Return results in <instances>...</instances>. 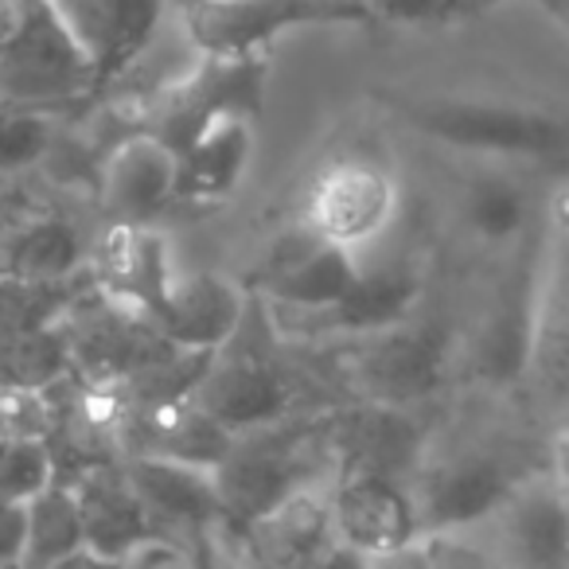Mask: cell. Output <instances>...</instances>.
<instances>
[{
  "label": "cell",
  "instance_id": "obj_1",
  "mask_svg": "<svg viewBox=\"0 0 569 569\" xmlns=\"http://www.w3.org/2000/svg\"><path fill=\"white\" fill-rule=\"evenodd\" d=\"M336 429L340 410H293L269 426L234 433L227 460L214 472L227 527L242 535L289 496L325 483L328 468H340Z\"/></svg>",
  "mask_w": 569,
  "mask_h": 569
},
{
  "label": "cell",
  "instance_id": "obj_2",
  "mask_svg": "<svg viewBox=\"0 0 569 569\" xmlns=\"http://www.w3.org/2000/svg\"><path fill=\"white\" fill-rule=\"evenodd\" d=\"M191 398L230 433L269 426L297 410L293 379L284 367V340L253 293L238 332L211 356Z\"/></svg>",
  "mask_w": 569,
  "mask_h": 569
},
{
  "label": "cell",
  "instance_id": "obj_3",
  "mask_svg": "<svg viewBox=\"0 0 569 569\" xmlns=\"http://www.w3.org/2000/svg\"><path fill=\"white\" fill-rule=\"evenodd\" d=\"M406 121L429 141L476 157L566 160L569 113L496 98H426L406 106Z\"/></svg>",
  "mask_w": 569,
  "mask_h": 569
},
{
  "label": "cell",
  "instance_id": "obj_4",
  "mask_svg": "<svg viewBox=\"0 0 569 569\" xmlns=\"http://www.w3.org/2000/svg\"><path fill=\"white\" fill-rule=\"evenodd\" d=\"M269 82V56H246V59H211L196 56L172 82L144 98V118L137 129L160 137L172 152L191 144L207 126L219 118L242 113L258 118L266 102Z\"/></svg>",
  "mask_w": 569,
  "mask_h": 569
},
{
  "label": "cell",
  "instance_id": "obj_5",
  "mask_svg": "<svg viewBox=\"0 0 569 569\" xmlns=\"http://www.w3.org/2000/svg\"><path fill=\"white\" fill-rule=\"evenodd\" d=\"M343 382L363 398V406L410 410L441 390L449 367V340L437 325L402 320L371 336L332 343Z\"/></svg>",
  "mask_w": 569,
  "mask_h": 569
},
{
  "label": "cell",
  "instance_id": "obj_6",
  "mask_svg": "<svg viewBox=\"0 0 569 569\" xmlns=\"http://www.w3.org/2000/svg\"><path fill=\"white\" fill-rule=\"evenodd\" d=\"M317 24H375L363 4L340 0H180V28L196 56H266L277 36Z\"/></svg>",
  "mask_w": 569,
  "mask_h": 569
},
{
  "label": "cell",
  "instance_id": "obj_7",
  "mask_svg": "<svg viewBox=\"0 0 569 569\" xmlns=\"http://www.w3.org/2000/svg\"><path fill=\"white\" fill-rule=\"evenodd\" d=\"M0 98L40 113L90 106V63L51 0H32L28 24L0 51Z\"/></svg>",
  "mask_w": 569,
  "mask_h": 569
},
{
  "label": "cell",
  "instance_id": "obj_8",
  "mask_svg": "<svg viewBox=\"0 0 569 569\" xmlns=\"http://www.w3.org/2000/svg\"><path fill=\"white\" fill-rule=\"evenodd\" d=\"M59 336L67 343L71 375L87 382H126L137 371L180 351L160 336L149 317L110 301L94 284L82 289L63 312Z\"/></svg>",
  "mask_w": 569,
  "mask_h": 569
},
{
  "label": "cell",
  "instance_id": "obj_9",
  "mask_svg": "<svg viewBox=\"0 0 569 569\" xmlns=\"http://www.w3.org/2000/svg\"><path fill=\"white\" fill-rule=\"evenodd\" d=\"M530 472H515L491 449H449L437 457H421L410 472V491L418 503L421 535H460L480 527L488 515L503 507V499Z\"/></svg>",
  "mask_w": 569,
  "mask_h": 569
},
{
  "label": "cell",
  "instance_id": "obj_10",
  "mask_svg": "<svg viewBox=\"0 0 569 569\" xmlns=\"http://www.w3.org/2000/svg\"><path fill=\"white\" fill-rule=\"evenodd\" d=\"M398 214V183L382 164L340 157L317 172L305 191L301 227L340 250H363L387 234Z\"/></svg>",
  "mask_w": 569,
  "mask_h": 569
},
{
  "label": "cell",
  "instance_id": "obj_11",
  "mask_svg": "<svg viewBox=\"0 0 569 569\" xmlns=\"http://www.w3.org/2000/svg\"><path fill=\"white\" fill-rule=\"evenodd\" d=\"M363 277V266L351 250L320 242L297 222L293 238L269 250L253 273V297L273 317H320L336 309Z\"/></svg>",
  "mask_w": 569,
  "mask_h": 569
},
{
  "label": "cell",
  "instance_id": "obj_12",
  "mask_svg": "<svg viewBox=\"0 0 569 569\" xmlns=\"http://www.w3.org/2000/svg\"><path fill=\"white\" fill-rule=\"evenodd\" d=\"M90 63V106L129 79L152 48L168 0H51Z\"/></svg>",
  "mask_w": 569,
  "mask_h": 569
},
{
  "label": "cell",
  "instance_id": "obj_13",
  "mask_svg": "<svg viewBox=\"0 0 569 569\" xmlns=\"http://www.w3.org/2000/svg\"><path fill=\"white\" fill-rule=\"evenodd\" d=\"M332 535L367 561L395 558L426 542L418 503L402 476L343 468L332 480Z\"/></svg>",
  "mask_w": 569,
  "mask_h": 569
},
{
  "label": "cell",
  "instance_id": "obj_14",
  "mask_svg": "<svg viewBox=\"0 0 569 569\" xmlns=\"http://www.w3.org/2000/svg\"><path fill=\"white\" fill-rule=\"evenodd\" d=\"M483 522L496 527L491 553L507 569H569V491L553 472L522 476Z\"/></svg>",
  "mask_w": 569,
  "mask_h": 569
},
{
  "label": "cell",
  "instance_id": "obj_15",
  "mask_svg": "<svg viewBox=\"0 0 569 569\" xmlns=\"http://www.w3.org/2000/svg\"><path fill=\"white\" fill-rule=\"evenodd\" d=\"M63 483H71L74 503H79V519H82V538H87V550L98 553V558L129 561L133 553H141L144 546L164 542L168 538L164 527L152 519L144 499L137 496V488L129 483L121 460H113V465H94ZM168 542H172V538H168Z\"/></svg>",
  "mask_w": 569,
  "mask_h": 569
},
{
  "label": "cell",
  "instance_id": "obj_16",
  "mask_svg": "<svg viewBox=\"0 0 569 569\" xmlns=\"http://www.w3.org/2000/svg\"><path fill=\"white\" fill-rule=\"evenodd\" d=\"M87 261L94 289H102L110 301L126 305V309L141 312V317H152L164 305L168 289L176 281L172 258H168V238L157 227L106 222Z\"/></svg>",
  "mask_w": 569,
  "mask_h": 569
},
{
  "label": "cell",
  "instance_id": "obj_17",
  "mask_svg": "<svg viewBox=\"0 0 569 569\" xmlns=\"http://www.w3.org/2000/svg\"><path fill=\"white\" fill-rule=\"evenodd\" d=\"M98 207L110 222L157 227L176 207V152L144 129L126 133L98 164Z\"/></svg>",
  "mask_w": 569,
  "mask_h": 569
},
{
  "label": "cell",
  "instance_id": "obj_18",
  "mask_svg": "<svg viewBox=\"0 0 569 569\" xmlns=\"http://www.w3.org/2000/svg\"><path fill=\"white\" fill-rule=\"evenodd\" d=\"M87 269V250L67 214L48 203L0 207V277L32 284L74 281Z\"/></svg>",
  "mask_w": 569,
  "mask_h": 569
},
{
  "label": "cell",
  "instance_id": "obj_19",
  "mask_svg": "<svg viewBox=\"0 0 569 569\" xmlns=\"http://www.w3.org/2000/svg\"><path fill=\"white\" fill-rule=\"evenodd\" d=\"M230 445H234V433L222 421H214L196 398L126 410V421H121V460L157 457L172 460V465L219 472Z\"/></svg>",
  "mask_w": 569,
  "mask_h": 569
},
{
  "label": "cell",
  "instance_id": "obj_20",
  "mask_svg": "<svg viewBox=\"0 0 569 569\" xmlns=\"http://www.w3.org/2000/svg\"><path fill=\"white\" fill-rule=\"evenodd\" d=\"M121 468H126L129 483L137 488V496L144 499V507L164 527L168 538L176 530L199 538L230 530L214 472L172 465V460H157V457H126Z\"/></svg>",
  "mask_w": 569,
  "mask_h": 569
},
{
  "label": "cell",
  "instance_id": "obj_21",
  "mask_svg": "<svg viewBox=\"0 0 569 569\" xmlns=\"http://www.w3.org/2000/svg\"><path fill=\"white\" fill-rule=\"evenodd\" d=\"M250 293L219 273L176 277L164 305L152 312V325L160 328L172 348L180 351H219L238 332Z\"/></svg>",
  "mask_w": 569,
  "mask_h": 569
},
{
  "label": "cell",
  "instance_id": "obj_22",
  "mask_svg": "<svg viewBox=\"0 0 569 569\" xmlns=\"http://www.w3.org/2000/svg\"><path fill=\"white\" fill-rule=\"evenodd\" d=\"M253 121L258 118L230 113V118H219L196 141L176 152V203H227L242 188L246 172L253 164V152H258Z\"/></svg>",
  "mask_w": 569,
  "mask_h": 569
},
{
  "label": "cell",
  "instance_id": "obj_23",
  "mask_svg": "<svg viewBox=\"0 0 569 569\" xmlns=\"http://www.w3.org/2000/svg\"><path fill=\"white\" fill-rule=\"evenodd\" d=\"M24 511H28V535H24V553H20V569H56L59 561L87 550L71 483L56 480Z\"/></svg>",
  "mask_w": 569,
  "mask_h": 569
},
{
  "label": "cell",
  "instance_id": "obj_24",
  "mask_svg": "<svg viewBox=\"0 0 569 569\" xmlns=\"http://www.w3.org/2000/svg\"><path fill=\"white\" fill-rule=\"evenodd\" d=\"M527 191L511 176L483 168L465 183V222L483 242H511L515 234L527 230Z\"/></svg>",
  "mask_w": 569,
  "mask_h": 569
},
{
  "label": "cell",
  "instance_id": "obj_25",
  "mask_svg": "<svg viewBox=\"0 0 569 569\" xmlns=\"http://www.w3.org/2000/svg\"><path fill=\"white\" fill-rule=\"evenodd\" d=\"M56 483V460L48 441H4L0 449V503L28 507Z\"/></svg>",
  "mask_w": 569,
  "mask_h": 569
},
{
  "label": "cell",
  "instance_id": "obj_26",
  "mask_svg": "<svg viewBox=\"0 0 569 569\" xmlns=\"http://www.w3.org/2000/svg\"><path fill=\"white\" fill-rule=\"evenodd\" d=\"M51 144V118L0 98V176L43 160Z\"/></svg>",
  "mask_w": 569,
  "mask_h": 569
},
{
  "label": "cell",
  "instance_id": "obj_27",
  "mask_svg": "<svg viewBox=\"0 0 569 569\" xmlns=\"http://www.w3.org/2000/svg\"><path fill=\"white\" fill-rule=\"evenodd\" d=\"M371 20L387 24H441V20L465 17L472 0H363Z\"/></svg>",
  "mask_w": 569,
  "mask_h": 569
},
{
  "label": "cell",
  "instance_id": "obj_28",
  "mask_svg": "<svg viewBox=\"0 0 569 569\" xmlns=\"http://www.w3.org/2000/svg\"><path fill=\"white\" fill-rule=\"evenodd\" d=\"M426 553L433 569H507L491 550H483V546L468 542V538H460V535L426 538Z\"/></svg>",
  "mask_w": 569,
  "mask_h": 569
},
{
  "label": "cell",
  "instance_id": "obj_29",
  "mask_svg": "<svg viewBox=\"0 0 569 569\" xmlns=\"http://www.w3.org/2000/svg\"><path fill=\"white\" fill-rule=\"evenodd\" d=\"M28 535V511L20 503H0V569L20 566Z\"/></svg>",
  "mask_w": 569,
  "mask_h": 569
},
{
  "label": "cell",
  "instance_id": "obj_30",
  "mask_svg": "<svg viewBox=\"0 0 569 569\" xmlns=\"http://www.w3.org/2000/svg\"><path fill=\"white\" fill-rule=\"evenodd\" d=\"M301 569H371V561H367L363 553L348 550L343 542H332V546H325V550H320L317 558H312L309 566H301Z\"/></svg>",
  "mask_w": 569,
  "mask_h": 569
},
{
  "label": "cell",
  "instance_id": "obj_31",
  "mask_svg": "<svg viewBox=\"0 0 569 569\" xmlns=\"http://www.w3.org/2000/svg\"><path fill=\"white\" fill-rule=\"evenodd\" d=\"M28 9H32V0H0V51L9 48L20 36V28L28 24Z\"/></svg>",
  "mask_w": 569,
  "mask_h": 569
},
{
  "label": "cell",
  "instance_id": "obj_32",
  "mask_svg": "<svg viewBox=\"0 0 569 569\" xmlns=\"http://www.w3.org/2000/svg\"><path fill=\"white\" fill-rule=\"evenodd\" d=\"M371 569H433V566H429L426 542H418L413 550H406V553H395V558L371 561Z\"/></svg>",
  "mask_w": 569,
  "mask_h": 569
},
{
  "label": "cell",
  "instance_id": "obj_33",
  "mask_svg": "<svg viewBox=\"0 0 569 569\" xmlns=\"http://www.w3.org/2000/svg\"><path fill=\"white\" fill-rule=\"evenodd\" d=\"M553 476H558L561 488L569 491V429L558 437V445H553Z\"/></svg>",
  "mask_w": 569,
  "mask_h": 569
},
{
  "label": "cell",
  "instance_id": "obj_34",
  "mask_svg": "<svg viewBox=\"0 0 569 569\" xmlns=\"http://www.w3.org/2000/svg\"><path fill=\"white\" fill-rule=\"evenodd\" d=\"M550 219L558 222V227L569 234V183H561V188L553 191V199H550Z\"/></svg>",
  "mask_w": 569,
  "mask_h": 569
},
{
  "label": "cell",
  "instance_id": "obj_35",
  "mask_svg": "<svg viewBox=\"0 0 569 569\" xmlns=\"http://www.w3.org/2000/svg\"><path fill=\"white\" fill-rule=\"evenodd\" d=\"M535 4H542V9L550 12V17H558L561 24L569 28V0H535Z\"/></svg>",
  "mask_w": 569,
  "mask_h": 569
},
{
  "label": "cell",
  "instance_id": "obj_36",
  "mask_svg": "<svg viewBox=\"0 0 569 569\" xmlns=\"http://www.w3.org/2000/svg\"><path fill=\"white\" fill-rule=\"evenodd\" d=\"M340 4H363V0H340Z\"/></svg>",
  "mask_w": 569,
  "mask_h": 569
},
{
  "label": "cell",
  "instance_id": "obj_37",
  "mask_svg": "<svg viewBox=\"0 0 569 569\" xmlns=\"http://www.w3.org/2000/svg\"><path fill=\"white\" fill-rule=\"evenodd\" d=\"M9 569H20V566H9Z\"/></svg>",
  "mask_w": 569,
  "mask_h": 569
}]
</instances>
